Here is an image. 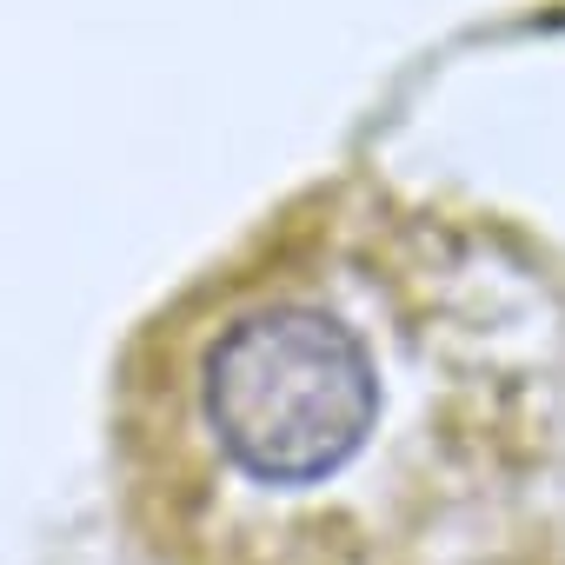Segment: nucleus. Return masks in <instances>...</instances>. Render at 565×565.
Segmentation results:
<instances>
[{
	"instance_id": "1",
	"label": "nucleus",
	"mask_w": 565,
	"mask_h": 565,
	"mask_svg": "<svg viewBox=\"0 0 565 565\" xmlns=\"http://www.w3.org/2000/svg\"><path fill=\"white\" fill-rule=\"evenodd\" d=\"M167 340V499L186 486L327 492L386 419L380 340L327 273H233L220 307Z\"/></svg>"
}]
</instances>
